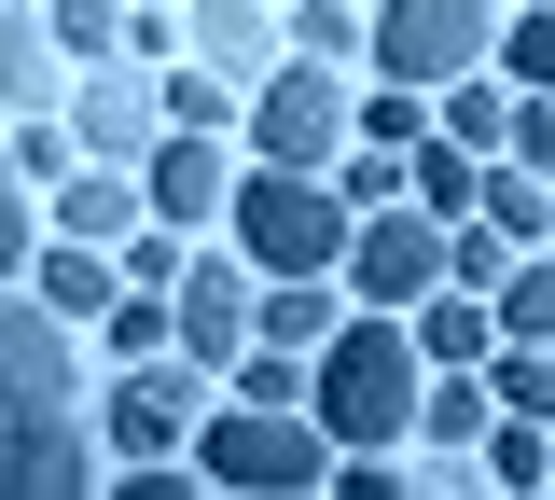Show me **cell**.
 <instances>
[{"instance_id": "cell-1", "label": "cell", "mask_w": 555, "mask_h": 500, "mask_svg": "<svg viewBox=\"0 0 555 500\" xmlns=\"http://www.w3.org/2000/svg\"><path fill=\"white\" fill-rule=\"evenodd\" d=\"M69 487H83L69 334L56 306H0V500H69Z\"/></svg>"}, {"instance_id": "cell-2", "label": "cell", "mask_w": 555, "mask_h": 500, "mask_svg": "<svg viewBox=\"0 0 555 500\" xmlns=\"http://www.w3.org/2000/svg\"><path fill=\"white\" fill-rule=\"evenodd\" d=\"M306 418L334 431V445H389L416 418V348H403V306L389 320H334L320 348H306Z\"/></svg>"}, {"instance_id": "cell-3", "label": "cell", "mask_w": 555, "mask_h": 500, "mask_svg": "<svg viewBox=\"0 0 555 500\" xmlns=\"http://www.w3.org/2000/svg\"><path fill=\"white\" fill-rule=\"evenodd\" d=\"M222 222H236V265H264V279H334L347 251V209L320 167H250V181H222Z\"/></svg>"}, {"instance_id": "cell-4", "label": "cell", "mask_w": 555, "mask_h": 500, "mask_svg": "<svg viewBox=\"0 0 555 500\" xmlns=\"http://www.w3.org/2000/svg\"><path fill=\"white\" fill-rule=\"evenodd\" d=\"M181 445H195L208 487H264V500H292V487L334 473V431L306 418V403H236V418H195Z\"/></svg>"}, {"instance_id": "cell-5", "label": "cell", "mask_w": 555, "mask_h": 500, "mask_svg": "<svg viewBox=\"0 0 555 500\" xmlns=\"http://www.w3.org/2000/svg\"><path fill=\"white\" fill-rule=\"evenodd\" d=\"M486 28H500V0H389L361 42H375V70L389 84H459V70H486Z\"/></svg>"}, {"instance_id": "cell-6", "label": "cell", "mask_w": 555, "mask_h": 500, "mask_svg": "<svg viewBox=\"0 0 555 500\" xmlns=\"http://www.w3.org/2000/svg\"><path fill=\"white\" fill-rule=\"evenodd\" d=\"M250 153H264V167H334V153H347V84L320 70V56L264 70V98H250Z\"/></svg>"}, {"instance_id": "cell-7", "label": "cell", "mask_w": 555, "mask_h": 500, "mask_svg": "<svg viewBox=\"0 0 555 500\" xmlns=\"http://www.w3.org/2000/svg\"><path fill=\"white\" fill-rule=\"evenodd\" d=\"M347 279H361V306H416V292L444 279V222L430 209H403V195H389V209L375 222H347V251H334Z\"/></svg>"}, {"instance_id": "cell-8", "label": "cell", "mask_w": 555, "mask_h": 500, "mask_svg": "<svg viewBox=\"0 0 555 500\" xmlns=\"http://www.w3.org/2000/svg\"><path fill=\"white\" fill-rule=\"evenodd\" d=\"M167 334H181V361H195V375H222V361H236V334H250V265H236V251L181 265V279H167Z\"/></svg>"}, {"instance_id": "cell-9", "label": "cell", "mask_w": 555, "mask_h": 500, "mask_svg": "<svg viewBox=\"0 0 555 500\" xmlns=\"http://www.w3.org/2000/svg\"><path fill=\"white\" fill-rule=\"evenodd\" d=\"M195 418H208V375H195V361H139L126 389H112V445H126V459H167Z\"/></svg>"}, {"instance_id": "cell-10", "label": "cell", "mask_w": 555, "mask_h": 500, "mask_svg": "<svg viewBox=\"0 0 555 500\" xmlns=\"http://www.w3.org/2000/svg\"><path fill=\"white\" fill-rule=\"evenodd\" d=\"M153 140H167V112H153L139 70H98L83 98H69V153H83V167H139Z\"/></svg>"}, {"instance_id": "cell-11", "label": "cell", "mask_w": 555, "mask_h": 500, "mask_svg": "<svg viewBox=\"0 0 555 500\" xmlns=\"http://www.w3.org/2000/svg\"><path fill=\"white\" fill-rule=\"evenodd\" d=\"M139 209H153V222H208V209H222V140L167 126V140L139 153Z\"/></svg>"}, {"instance_id": "cell-12", "label": "cell", "mask_w": 555, "mask_h": 500, "mask_svg": "<svg viewBox=\"0 0 555 500\" xmlns=\"http://www.w3.org/2000/svg\"><path fill=\"white\" fill-rule=\"evenodd\" d=\"M403 348H416V361H486V348H500V320H486V292H444V279H430V292L403 306Z\"/></svg>"}, {"instance_id": "cell-13", "label": "cell", "mask_w": 555, "mask_h": 500, "mask_svg": "<svg viewBox=\"0 0 555 500\" xmlns=\"http://www.w3.org/2000/svg\"><path fill=\"white\" fill-rule=\"evenodd\" d=\"M473 222H500L514 251H542V222H555L542 167H528V153H486V167H473Z\"/></svg>"}, {"instance_id": "cell-14", "label": "cell", "mask_w": 555, "mask_h": 500, "mask_svg": "<svg viewBox=\"0 0 555 500\" xmlns=\"http://www.w3.org/2000/svg\"><path fill=\"white\" fill-rule=\"evenodd\" d=\"M56 222L83 236V251H112L126 222H153V209H139V167H69V181H56Z\"/></svg>"}, {"instance_id": "cell-15", "label": "cell", "mask_w": 555, "mask_h": 500, "mask_svg": "<svg viewBox=\"0 0 555 500\" xmlns=\"http://www.w3.org/2000/svg\"><path fill=\"white\" fill-rule=\"evenodd\" d=\"M444 98V140L459 153H514V84L500 70H459V84H430Z\"/></svg>"}, {"instance_id": "cell-16", "label": "cell", "mask_w": 555, "mask_h": 500, "mask_svg": "<svg viewBox=\"0 0 555 500\" xmlns=\"http://www.w3.org/2000/svg\"><path fill=\"white\" fill-rule=\"evenodd\" d=\"M42 98H56V28L0 0V112H42Z\"/></svg>"}, {"instance_id": "cell-17", "label": "cell", "mask_w": 555, "mask_h": 500, "mask_svg": "<svg viewBox=\"0 0 555 500\" xmlns=\"http://www.w3.org/2000/svg\"><path fill=\"white\" fill-rule=\"evenodd\" d=\"M486 418H500V403H486V375H473V361H444V389H416V418H403V431H430V445L459 459Z\"/></svg>"}, {"instance_id": "cell-18", "label": "cell", "mask_w": 555, "mask_h": 500, "mask_svg": "<svg viewBox=\"0 0 555 500\" xmlns=\"http://www.w3.org/2000/svg\"><path fill=\"white\" fill-rule=\"evenodd\" d=\"M473 167H486V153H459V140H403V195L430 222H459V209H473Z\"/></svg>"}, {"instance_id": "cell-19", "label": "cell", "mask_w": 555, "mask_h": 500, "mask_svg": "<svg viewBox=\"0 0 555 500\" xmlns=\"http://www.w3.org/2000/svg\"><path fill=\"white\" fill-rule=\"evenodd\" d=\"M250 334H264V348H320V334H334V292H320V279L250 292Z\"/></svg>"}, {"instance_id": "cell-20", "label": "cell", "mask_w": 555, "mask_h": 500, "mask_svg": "<svg viewBox=\"0 0 555 500\" xmlns=\"http://www.w3.org/2000/svg\"><path fill=\"white\" fill-rule=\"evenodd\" d=\"M112 251H83V236H69V251H42V306H56V320H98V306H112Z\"/></svg>"}, {"instance_id": "cell-21", "label": "cell", "mask_w": 555, "mask_h": 500, "mask_svg": "<svg viewBox=\"0 0 555 500\" xmlns=\"http://www.w3.org/2000/svg\"><path fill=\"white\" fill-rule=\"evenodd\" d=\"M195 56L208 70H264V0H195Z\"/></svg>"}, {"instance_id": "cell-22", "label": "cell", "mask_w": 555, "mask_h": 500, "mask_svg": "<svg viewBox=\"0 0 555 500\" xmlns=\"http://www.w3.org/2000/svg\"><path fill=\"white\" fill-rule=\"evenodd\" d=\"M486 56H500V84H514V98H542V84H555V14H514V28H486Z\"/></svg>"}, {"instance_id": "cell-23", "label": "cell", "mask_w": 555, "mask_h": 500, "mask_svg": "<svg viewBox=\"0 0 555 500\" xmlns=\"http://www.w3.org/2000/svg\"><path fill=\"white\" fill-rule=\"evenodd\" d=\"M236 403H306V348H264V334H236Z\"/></svg>"}, {"instance_id": "cell-24", "label": "cell", "mask_w": 555, "mask_h": 500, "mask_svg": "<svg viewBox=\"0 0 555 500\" xmlns=\"http://www.w3.org/2000/svg\"><path fill=\"white\" fill-rule=\"evenodd\" d=\"M500 265H514V236H500V222H444V292H500Z\"/></svg>"}, {"instance_id": "cell-25", "label": "cell", "mask_w": 555, "mask_h": 500, "mask_svg": "<svg viewBox=\"0 0 555 500\" xmlns=\"http://www.w3.org/2000/svg\"><path fill=\"white\" fill-rule=\"evenodd\" d=\"M500 334L514 348H555V265H500Z\"/></svg>"}, {"instance_id": "cell-26", "label": "cell", "mask_w": 555, "mask_h": 500, "mask_svg": "<svg viewBox=\"0 0 555 500\" xmlns=\"http://www.w3.org/2000/svg\"><path fill=\"white\" fill-rule=\"evenodd\" d=\"M486 403H500V418H542V403H555V361L500 334V375H486Z\"/></svg>"}, {"instance_id": "cell-27", "label": "cell", "mask_w": 555, "mask_h": 500, "mask_svg": "<svg viewBox=\"0 0 555 500\" xmlns=\"http://www.w3.org/2000/svg\"><path fill=\"white\" fill-rule=\"evenodd\" d=\"M486 473H500V487H542V473H555L542 418H486Z\"/></svg>"}, {"instance_id": "cell-28", "label": "cell", "mask_w": 555, "mask_h": 500, "mask_svg": "<svg viewBox=\"0 0 555 500\" xmlns=\"http://www.w3.org/2000/svg\"><path fill=\"white\" fill-rule=\"evenodd\" d=\"M42 28H56V56H112L126 42V0H56Z\"/></svg>"}, {"instance_id": "cell-29", "label": "cell", "mask_w": 555, "mask_h": 500, "mask_svg": "<svg viewBox=\"0 0 555 500\" xmlns=\"http://www.w3.org/2000/svg\"><path fill=\"white\" fill-rule=\"evenodd\" d=\"M416 126H430V98H416V84H389V98H361V112H347V140H375V153H403Z\"/></svg>"}, {"instance_id": "cell-30", "label": "cell", "mask_w": 555, "mask_h": 500, "mask_svg": "<svg viewBox=\"0 0 555 500\" xmlns=\"http://www.w3.org/2000/svg\"><path fill=\"white\" fill-rule=\"evenodd\" d=\"M153 112H167V126H195V140H222V112H236V98H222V70H181V84H153Z\"/></svg>"}, {"instance_id": "cell-31", "label": "cell", "mask_w": 555, "mask_h": 500, "mask_svg": "<svg viewBox=\"0 0 555 500\" xmlns=\"http://www.w3.org/2000/svg\"><path fill=\"white\" fill-rule=\"evenodd\" d=\"M389 195H403V153H375V140H361V153L334 167V209H389Z\"/></svg>"}, {"instance_id": "cell-32", "label": "cell", "mask_w": 555, "mask_h": 500, "mask_svg": "<svg viewBox=\"0 0 555 500\" xmlns=\"http://www.w3.org/2000/svg\"><path fill=\"white\" fill-rule=\"evenodd\" d=\"M292 42H306L320 70H347V56H361V14H347V0H306V14H292Z\"/></svg>"}, {"instance_id": "cell-33", "label": "cell", "mask_w": 555, "mask_h": 500, "mask_svg": "<svg viewBox=\"0 0 555 500\" xmlns=\"http://www.w3.org/2000/svg\"><path fill=\"white\" fill-rule=\"evenodd\" d=\"M98 320H112V348H126V361H153V348H167V292H112Z\"/></svg>"}, {"instance_id": "cell-34", "label": "cell", "mask_w": 555, "mask_h": 500, "mask_svg": "<svg viewBox=\"0 0 555 500\" xmlns=\"http://www.w3.org/2000/svg\"><path fill=\"white\" fill-rule=\"evenodd\" d=\"M0 153H14V181H69V167H83V153H69V126H42V112H28Z\"/></svg>"}, {"instance_id": "cell-35", "label": "cell", "mask_w": 555, "mask_h": 500, "mask_svg": "<svg viewBox=\"0 0 555 500\" xmlns=\"http://www.w3.org/2000/svg\"><path fill=\"white\" fill-rule=\"evenodd\" d=\"M28 265V181H14V153H0V279Z\"/></svg>"}, {"instance_id": "cell-36", "label": "cell", "mask_w": 555, "mask_h": 500, "mask_svg": "<svg viewBox=\"0 0 555 500\" xmlns=\"http://www.w3.org/2000/svg\"><path fill=\"white\" fill-rule=\"evenodd\" d=\"M167 279H181V251H167V236H139V222H126V292H167Z\"/></svg>"}]
</instances>
